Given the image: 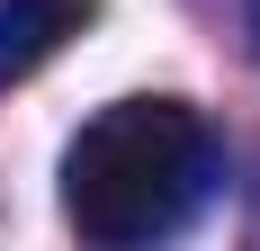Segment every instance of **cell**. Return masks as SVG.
<instances>
[{"mask_svg": "<svg viewBox=\"0 0 260 251\" xmlns=\"http://www.w3.org/2000/svg\"><path fill=\"white\" fill-rule=\"evenodd\" d=\"M207 117L188 99H117L72 135L63 152V215L81 242H153L188 225V206L207 198Z\"/></svg>", "mask_w": 260, "mask_h": 251, "instance_id": "obj_1", "label": "cell"}, {"mask_svg": "<svg viewBox=\"0 0 260 251\" xmlns=\"http://www.w3.org/2000/svg\"><path fill=\"white\" fill-rule=\"evenodd\" d=\"M90 18H99V0H0V90L45 72Z\"/></svg>", "mask_w": 260, "mask_h": 251, "instance_id": "obj_2", "label": "cell"}]
</instances>
